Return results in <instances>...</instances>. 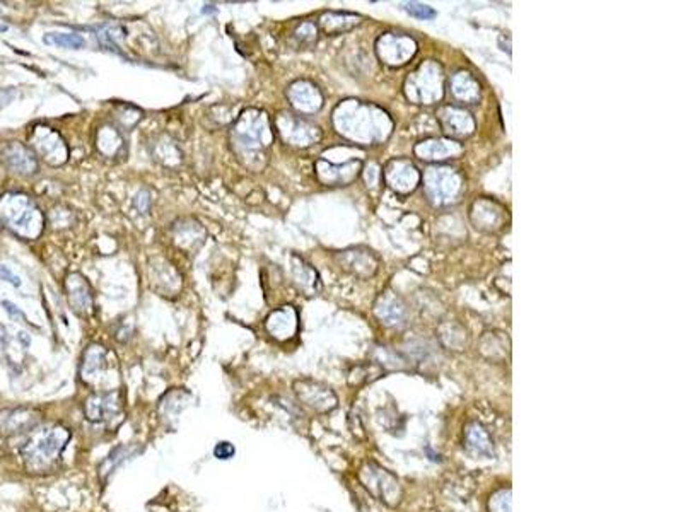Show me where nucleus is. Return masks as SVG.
<instances>
[{"label": "nucleus", "mask_w": 683, "mask_h": 512, "mask_svg": "<svg viewBox=\"0 0 683 512\" xmlns=\"http://www.w3.org/2000/svg\"><path fill=\"white\" fill-rule=\"evenodd\" d=\"M294 393L304 407L315 412L327 413L337 408L338 398L327 384L313 381V379H299L294 383Z\"/></svg>", "instance_id": "nucleus-7"}, {"label": "nucleus", "mask_w": 683, "mask_h": 512, "mask_svg": "<svg viewBox=\"0 0 683 512\" xmlns=\"http://www.w3.org/2000/svg\"><path fill=\"white\" fill-rule=\"evenodd\" d=\"M7 29H9V28H7V26H6V24H0V33H3V31H7Z\"/></svg>", "instance_id": "nucleus-32"}, {"label": "nucleus", "mask_w": 683, "mask_h": 512, "mask_svg": "<svg viewBox=\"0 0 683 512\" xmlns=\"http://www.w3.org/2000/svg\"><path fill=\"white\" fill-rule=\"evenodd\" d=\"M3 307H6V311H7V313L10 314V316L21 318V320H26V316H24V314H23V311H19V309H17V307L14 306L12 302H9V301H3Z\"/></svg>", "instance_id": "nucleus-31"}, {"label": "nucleus", "mask_w": 683, "mask_h": 512, "mask_svg": "<svg viewBox=\"0 0 683 512\" xmlns=\"http://www.w3.org/2000/svg\"><path fill=\"white\" fill-rule=\"evenodd\" d=\"M359 167L361 161H352V163H347L343 166H331L327 161H320L316 164V173L320 181L325 183V185H343L340 174H345V178L350 181L357 174Z\"/></svg>", "instance_id": "nucleus-17"}, {"label": "nucleus", "mask_w": 683, "mask_h": 512, "mask_svg": "<svg viewBox=\"0 0 683 512\" xmlns=\"http://www.w3.org/2000/svg\"><path fill=\"white\" fill-rule=\"evenodd\" d=\"M35 413H31L29 410H7V412L0 413V429L9 434L26 430L29 427L35 426Z\"/></svg>", "instance_id": "nucleus-18"}, {"label": "nucleus", "mask_w": 683, "mask_h": 512, "mask_svg": "<svg viewBox=\"0 0 683 512\" xmlns=\"http://www.w3.org/2000/svg\"><path fill=\"white\" fill-rule=\"evenodd\" d=\"M71 441V430L64 426H43L31 432L23 446L21 456L29 470L46 471L60 459Z\"/></svg>", "instance_id": "nucleus-3"}, {"label": "nucleus", "mask_w": 683, "mask_h": 512, "mask_svg": "<svg viewBox=\"0 0 683 512\" xmlns=\"http://www.w3.org/2000/svg\"><path fill=\"white\" fill-rule=\"evenodd\" d=\"M356 24H359V16L347 12H325L320 19V28L330 36L349 31Z\"/></svg>", "instance_id": "nucleus-19"}, {"label": "nucleus", "mask_w": 683, "mask_h": 512, "mask_svg": "<svg viewBox=\"0 0 683 512\" xmlns=\"http://www.w3.org/2000/svg\"><path fill=\"white\" fill-rule=\"evenodd\" d=\"M134 203H135V207H137L138 210L142 212V214H147L149 208H151V199H149V192L142 190V192L138 193L137 196H135Z\"/></svg>", "instance_id": "nucleus-29"}, {"label": "nucleus", "mask_w": 683, "mask_h": 512, "mask_svg": "<svg viewBox=\"0 0 683 512\" xmlns=\"http://www.w3.org/2000/svg\"><path fill=\"white\" fill-rule=\"evenodd\" d=\"M371 258L372 255L367 253V251H364V253H361V251H343L340 255L343 266H354V273H359L361 268H366L369 275L376 272V263H371Z\"/></svg>", "instance_id": "nucleus-21"}, {"label": "nucleus", "mask_w": 683, "mask_h": 512, "mask_svg": "<svg viewBox=\"0 0 683 512\" xmlns=\"http://www.w3.org/2000/svg\"><path fill=\"white\" fill-rule=\"evenodd\" d=\"M405 10H407L410 16L419 17V19H432L436 16V10L430 9L429 6H422V3H407L405 6Z\"/></svg>", "instance_id": "nucleus-27"}, {"label": "nucleus", "mask_w": 683, "mask_h": 512, "mask_svg": "<svg viewBox=\"0 0 683 512\" xmlns=\"http://www.w3.org/2000/svg\"><path fill=\"white\" fill-rule=\"evenodd\" d=\"M273 142L268 115L263 109L248 108L241 111L229 131L233 152L248 170L260 171L266 164V149Z\"/></svg>", "instance_id": "nucleus-1"}, {"label": "nucleus", "mask_w": 683, "mask_h": 512, "mask_svg": "<svg viewBox=\"0 0 683 512\" xmlns=\"http://www.w3.org/2000/svg\"><path fill=\"white\" fill-rule=\"evenodd\" d=\"M94 147L108 159H123L127 156V144L120 134V128L111 123H104L98 128L94 135Z\"/></svg>", "instance_id": "nucleus-13"}, {"label": "nucleus", "mask_w": 683, "mask_h": 512, "mask_svg": "<svg viewBox=\"0 0 683 512\" xmlns=\"http://www.w3.org/2000/svg\"><path fill=\"white\" fill-rule=\"evenodd\" d=\"M266 331L277 340H289L298 331V313L292 306H284L280 309L272 311L266 318Z\"/></svg>", "instance_id": "nucleus-14"}, {"label": "nucleus", "mask_w": 683, "mask_h": 512, "mask_svg": "<svg viewBox=\"0 0 683 512\" xmlns=\"http://www.w3.org/2000/svg\"><path fill=\"white\" fill-rule=\"evenodd\" d=\"M287 100L292 104V108L304 115H311L318 111L323 106V96H321L320 89L309 80H295L287 89Z\"/></svg>", "instance_id": "nucleus-10"}, {"label": "nucleus", "mask_w": 683, "mask_h": 512, "mask_svg": "<svg viewBox=\"0 0 683 512\" xmlns=\"http://www.w3.org/2000/svg\"><path fill=\"white\" fill-rule=\"evenodd\" d=\"M489 512H513V495H511L509 486L495 490L487 502Z\"/></svg>", "instance_id": "nucleus-24"}, {"label": "nucleus", "mask_w": 683, "mask_h": 512, "mask_svg": "<svg viewBox=\"0 0 683 512\" xmlns=\"http://www.w3.org/2000/svg\"><path fill=\"white\" fill-rule=\"evenodd\" d=\"M108 365V354L100 343H91L86 349L80 362V378L86 383H94L106 371Z\"/></svg>", "instance_id": "nucleus-15"}, {"label": "nucleus", "mask_w": 683, "mask_h": 512, "mask_svg": "<svg viewBox=\"0 0 683 512\" xmlns=\"http://www.w3.org/2000/svg\"><path fill=\"white\" fill-rule=\"evenodd\" d=\"M29 142L36 157H42L50 166H62L67 163L69 147L55 128L46 125L35 127L29 135Z\"/></svg>", "instance_id": "nucleus-5"}, {"label": "nucleus", "mask_w": 683, "mask_h": 512, "mask_svg": "<svg viewBox=\"0 0 683 512\" xmlns=\"http://www.w3.org/2000/svg\"><path fill=\"white\" fill-rule=\"evenodd\" d=\"M67 301L72 311L82 318L93 316L94 313V295L89 282L79 272H72L65 277L64 282Z\"/></svg>", "instance_id": "nucleus-8"}, {"label": "nucleus", "mask_w": 683, "mask_h": 512, "mask_svg": "<svg viewBox=\"0 0 683 512\" xmlns=\"http://www.w3.org/2000/svg\"><path fill=\"white\" fill-rule=\"evenodd\" d=\"M0 279L6 280V282H9V284H12L14 287H21L19 277L14 275V273L10 272V270L7 268V266H0Z\"/></svg>", "instance_id": "nucleus-30"}, {"label": "nucleus", "mask_w": 683, "mask_h": 512, "mask_svg": "<svg viewBox=\"0 0 683 512\" xmlns=\"http://www.w3.org/2000/svg\"><path fill=\"white\" fill-rule=\"evenodd\" d=\"M138 452H140V449H134V446H120V448L113 449L100 466L101 480H106L109 475L115 473L116 468L122 466L127 459H130L131 456L138 455Z\"/></svg>", "instance_id": "nucleus-20"}, {"label": "nucleus", "mask_w": 683, "mask_h": 512, "mask_svg": "<svg viewBox=\"0 0 683 512\" xmlns=\"http://www.w3.org/2000/svg\"><path fill=\"white\" fill-rule=\"evenodd\" d=\"M294 38L301 45H311L313 42H316V26L313 23L299 24L294 31Z\"/></svg>", "instance_id": "nucleus-26"}, {"label": "nucleus", "mask_w": 683, "mask_h": 512, "mask_svg": "<svg viewBox=\"0 0 683 512\" xmlns=\"http://www.w3.org/2000/svg\"><path fill=\"white\" fill-rule=\"evenodd\" d=\"M383 374V369L379 364H363L357 365L349 376L350 384H364L378 379Z\"/></svg>", "instance_id": "nucleus-25"}, {"label": "nucleus", "mask_w": 683, "mask_h": 512, "mask_svg": "<svg viewBox=\"0 0 683 512\" xmlns=\"http://www.w3.org/2000/svg\"><path fill=\"white\" fill-rule=\"evenodd\" d=\"M0 222L21 239L33 241L45 229V215L31 196L10 192L0 196Z\"/></svg>", "instance_id": "nucleus-2"}, {"label": "nucleus", "mask_w": 683, "mask_h": 512, "mask_svg": "<svg viewBox=\"0 0 683 512\" xmlns=\"http://www.w3.org/2000/svg\"><path fill=\"white\" fill-rule=\"evenodd\" d=\"M359 480L364 488L385 506L398 507L401 504L403 488H401L400 480L394 477L392 471L379 466L378 463L366 461L359 468Z\"/></svg>", "instance_id": "nucleus-4"}, {"label": "nucleus", "mask_w": 683, "mask_h": 512, "mask_svg": "<svg viewBox=\"0 0 683 512\" xmlns=\"http://www.w3.org/2000/svg\"><path fill=\"white\" fill-rule=\"evenodd\" d=\"M174 243L185 251H192L195 248L202 246L203 239H206V229L202 224L192 221V219H183V221L176 222L173 228Z\"/></svg>", "instance_id": "nucleus-16"}, {"label": "nucleus", "mask_w": 683, "mask_h": 512, "mask_svg": "<svg viewBox=\"0 0 683 512\" xmlns=\"http://www.w3.org/2000/svg\"><path fill=\"white\" fill-rule=\"evenodd\" d=\"M275 128L280 138L294 147H308L320 140L321 137L320 128L316 125L309 123L302 116L291 115V113H279L275 118Z\"/></svg>", "instance_id": "nucleus-6"}, {"label": "nucleus", "mask_w": 683, "mask_h": 512, "mask_svg": "<svg viewBox=\"0 0 683 512\" xmlns=\"http://www.w3.org/2000/svg\"><path fill=\"white\" fill-rule=\"evenodd\" d=\"M235 455H236V448H235V444H233V442L221 441L214 446V456L217 459H221V461L231 459V458H235Z\"/></svg>", "instance_id": "nucleus-28"}, {"label": "nucleus", "mask_w": 683, "mask_h": 512, "mask_svg": "<svg viewBox=\"0 0 683 512\" xmlns=\"http://www.w3.org/2000/svg\"><path fill=\"white\" fill-rule=\"evenodd\" d=\"M463 441H465V448L477 458L489 459L495 456L494 439H492L491 432L477 420L466 423L465 429H463Z\"/></svg>", "instance_id": "nucleus-11"}, {"label": "nucleus", "mask_w": 683, "mask_h": 512, "mask_svg": "<svg viewBox=\"0 0 683 512\" xmlns=\"http://www.w3.org/2000/svg\"><path fill=\"white\" fill-rule=\"evenodd\" d=\"M43 42L46 45H53V46H62V48H71V50H79L84 48L86 42L84 38L78 33H48V35L43 36Z\"/></svg>", "instance_id": "nucleus-23"}, {"label": "nucleus", "mask_w": 683, "mask_h": 512, "mask_svg": "<svg viewBox=\"0 0 683 512\" xmlns=\"http://www.w3.org/2000/svg\"><path fill=\"white\" fill-rule=\"evenodd\" d=\"M2 159L7 164V167H10L14 173L23 174V176H31L38 171L36 154L33 152L31 147L19 144V142H12V144L7 145L2 152Z\"/></svg>", "instance_id": "nucleus-12"}, {"label": "nucleus", "mask_w": 683, "mask_h": 512, "mask_svg": "<svg viewBox=\"0 0 683 512\" xmlns=\"http://www.w3.org/2000/svg\"><path fill=\"white\" fill-rule=\"evenodd\" d=\"M122 400L116 390L103 391V393L91 394L84 403V415L89 422H106V420L115 419L120 413Z\"/></svg>", "instance_id": "nucleus-9"}, {"label": "nucleus", "mask_w": 683, "mask_h": 512, "mask_svg": "<svg viewBox=\"0 0 683 512\" xmlns=\"http://www.w3.org/2000/svg\"><path fill=\"white\" fill-rule=\"evenodd\" d=\"M482 354L489 358H504L507 354V340L504 336L495 335V333H487V335L482 338V345H480Z\"/></svg>", "instance_id": "nucleus-22"}]
</instances>
